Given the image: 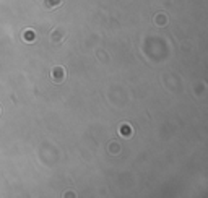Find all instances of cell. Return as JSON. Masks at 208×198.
<instances>
[{
    "mask_svg": "<svg viewBox=\"0 0 208 198\" xmlns=\"http://www.w3.org/2000/svg\"><path fill=\"white\" fill-rule=\"evenodd\" d=\"M65 72H64V68H62V67H55L54 70H52V80L54 81H62L65 78Z\"/></svg>",
    "mask_w": 208,
    "mask_h": 198,
    "instance_id": "cell-1",
    "label": "cell"
},
{
    "mask_svg": "<svg viewBox=\"0 0 208 198\" xmlns=\"http://www.w3.org/2000/svg\"><path fill=\"white\" fill-rule=\"evenodd\" d=\"M23 39H24V41H28V42H31V41H34V33H33L31 29L24 31V33H23Z\"/></svg>",
    "mask_w": 208,
    "mask_h": 198,
    "instance_id": "cell-2",
    "label": "cell"
},
{
    "mask_svg": "<svg viewBox=\"0 0 208 198\" xmlns=\"http://www.w3.org/2000/svg\"><path fill=\"white\" fill-rule=\"evenodd\" d=\"M60 2H62V0H46V2H44V5H46V7H47V8H54V7H57V5H60Z\"/></svg>",
    "mask_w": 208,
    "mask_h": 198,
    "instance_id": "cell-3",
    "label": "cell"
},
{
    "mask_svg": "<svg viewBox=\"0 0 208 198\" xmlns=\"http://www.w3.org/2000/svg\"><path fill=\"white\" fill-rule=\"evenodd\" d=\"M121 133H122V135H130V133H132V128H128V125H122Z\"/></svg>",
    "mask_w": 208,
    "mask_h": 198,
    "instance_id": "cell-4",
    "label": "cell"
}]
</instances>
